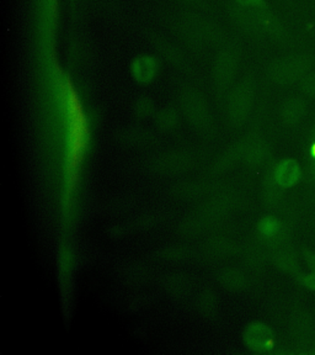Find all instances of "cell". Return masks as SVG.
Here are the masks:
<instances>
[{
	"label": "cell",
	"instance_id": "cell-1",
	"mask_svg": "<svg viewBox=\"0 0 315 355\" xmlns=\"http://www.w3.org/2000/svg\"><path fill=\"white\" fill-rule=\"evenodd\" d=\"M314 60L308 53H297L288 55L277 62L272 68V76L280 84H294L302 82V79L312 72Z\"/></svg>",
	"mask_w": 315,
	"mask_h": 355
},
{
	"label": "cell",
	"instance_id": "cell-2",
	"mask_svg": "<svg viewBox=\"0 0 315 355\" xmlns=\"http://www.w3.org/2000/svg\"><path fill=\"white\" fill-rule=\"evenodd\" d=\"M302 166L294 158H286L278 163L275 171V180L280 188H294L302 179Z\"/></svg>",
	"mask_w": 315,
	"mask_h": 355
},
{
	"label": "cell",
	"instance_id": "cell-3",
	"mask_svg": "<svg viewBox=\"0 0 315 355\" xmlns=\"http://www.w3.org/2000/svg\"><path fill=\"white\" fill-rule=\"evenodd\" d=\"M307 114V103L302 96H294L288 99L282 109L283 121L288 126H296L305 119Z\"/></svg>",
	"mask_w": 315,
	"mask_h": 355
},
{
	"label": "cell",
	"instance_id": "cell-4",
	"mask_svg": "<svg viewBox=\"0 0 315 355\" xmlns=\"http://www.w3.org/2000/svg\"><path fill=\"white\" fill-rule=\"evenodd\" d=\"M302 92L309 98H315V73L307 74L300 82Z\"/></svg>",
	"mask_w": 315,
	"mask_h": 355
},
{
	"label": "cell",
	"instance_id": "cell-5",
	"mask_svg": "<svg viewBox=\"0 0 315 355\" xmlns=\"http://www.w3.org/2000/svg\"><path fill=\"white\" fill-rule=\"evenodd\" d=\"M300 283L305 285V288L312 291H315V272L314 270H310V272L302 275L300 277Z\"/></svg>",
	"mask_w": 315,
	"mask_h": 355
},
{
	"label": "cell",
	"instance_id": "cell-6",
	"mask_svg": "<svg viewBox=\"0 0 315 355\" xmlns=\"http://www.w3.org/2000/svg\"><path fill=\"white\" fill-rule=\"evenodd\" d=\"M262 230H264V232L267 236H272V234H275L278 231V223H277L276 220L267 218L265 221V227L262 228Z\"/></svg>",
	"mask_w": 315,
	"mask_h": 355
},
{
	"label": "cell",
	"instance_id": "cell-7",
	"mask_svg": "<svg viewBox=\"0 0 315 355\" xmlns=\"http://www.w3.org/2000/svg\"><path fill=\"white\" fill-rule=\"evenodd\" d=\"M309 142L312 144H314V150H312V153H314L315 155V121L313 123V128H312V131L309 133Z\"/></svg>",
	"mask_w": 315,
	"mask_h": 355
},
{
	"label": "cell",
	"instance_id": "cell-8",
	"mask_svg": "<svg viewBox=\"0 0 315 355\" xmlns=\"http://www.w3.org/2000/svg\"><path fill=\"white\" fill-rule=\"evenodd\" d=\"M244 3L248 6H261L264 3V0H244Z\"/></svg>",
	"mask_w": 315,
	"mask_h": 355
}]
</instances>
